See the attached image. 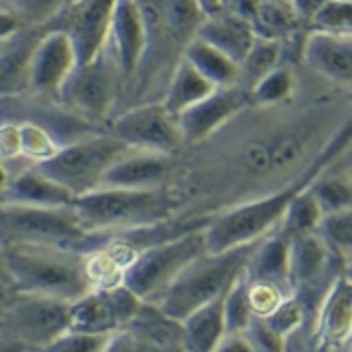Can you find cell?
I'll use <instances>...</instances> for the list:
<instances>
[{"instance_id": "6da1fadb", "label": "cell", "mask_w": 352, "mask_h": 352, "mask_svg": "<svg viewBox=\"0 0 352 352\" xmlns=\"http://www.w3.org/2000/svg\"><path fill=\"white\" fill-rule=\"evenodd\" d=\"M135 4L145 28V49L135 75L123 89L121 99H129L123 109L162 101L177 60L204 19L197 0H135Z\"/></svg>"}, {"instance_id": "7a4b0ae2", "label": "cell", "mask_w": 352, "mask_h": 352, "mask_svg": "<svg viewBox=\"0 0 352 352\" xmlns=\"http://www.w3.org/2000/svg\"><path fill=\"white\" fill-rule=\"evenodd\" d=\"M351 145V121H346L338 131L328 139L324 149L316 155L296 179L286 184L274 193L264 197H254L240 206H234L221 214H212L208 226L204 228L208 252H221L228 248L248 244L260 240L264 234L274 230L286 214L290 201L306 190L326 167H330Z\"/></svg>"}, {"instance_id": "3957f363", "label": "cell", "mask_w": 352, "mask_h": 352, "mask_svg": "<svg viewBox=\"0 0 352 352\" xmlns=\"http://www.w3.org/2000/svg\"><path fill=\"white\" fill-rule=\"evenodd\" d=\"M4 256L12 276L10 292H32L73 302L95 288L89 266L91 254L58 245L4 244Z\"/></svg>"}, {"instance_id": "277c9868", "label": "cell", "mask_w": 352, "mask_h": 352, "mask_svg": "<svg viewBox=\"0 0 352 352\" xmlns=\"http://www.w3.org/2000/svg\"><path fill=\"white\" fill-rule=\"evenodd\" d=\"M175 206L177 201L167 188H97L73 199L82 228L97 234H121L160 223L171 217Z\"/></svg>"}, {"instance_id": "5b68a950", "label": "cell", "mask_w": 352, "mask_h": 352, "mask_svg": "<svg viewBox=\"0 0 352 352\" xmlns=\"http://www.w3.org/2000/svg\"><path fill=\"white\" fill-rule=\"evenodd\" d=\"M113 236L85 230L73 206H0V240L4 244L58 245L93 254L109 245Z\"/></svg>"}, {"instance_id": "8992f818", "label": "cell", "mask_w": 352, "mask_h": 352, "mask_svg": "<svg viewBox=\"0 0 352 352\" xmlns=\"http://www.w3.org/2000/svg\"><path fill=\"white\" fill-rule=\"evenodd\" d=\"M256 245L258 240L221 252H201L184 266L155 304L169 316L184 320L195 308L228 290Z\"/></svg>"}, {"instance_id": "52a82bcc", "label": "cell", "mask_w": 352, "mask_h": 352, "mask_svg": "<svg viewBox=\"0 0 352 352\" xmlns=\"http://www.w3.org/2000/svg\"><path fill=\"white\" fill-rule=\"evenodd\" d=\"M123 93V77L113 49L105 45L87 63H77L58 87L54 101L87 125H107Z\"/></svg>"}, {"instance_id": "ba28073f", "label": "cell", "mask_w": 352, "mask_h": 352, "mask_svg": "<svg viewBox=\"0 0 352 352\" xmlns=\"http://www.w3.org/2000/svg\"><path fill=\"white\" fill-rule=\"evenodd\" d=\"M204 228H193L169 240L141 248L123 268L119 282L141 300L157 302L184 266L208 250Z\"/></svg>"}, {"instance_id": "9c48e42d", "label": "cell", "mask_w": 352, "mask_h": 352, "mask_svg": "<svg viewBox=\"0 0 352 352\" xmlns=\"http://www.w3.org/2000/svg\"><path fill=\"white\" fill-rule=\"evenodd\" d=\"M129 149L133 147L105 131L99 135L79 137L34 165L77 197L101 188L105 171Z\"/></svg>"}, {"instance_id": "30bf717a", "label": "cell", "mask_w": 352, "mask_h": 352, "mask_svg": "<svg viewBox=\"0 0 352 352\" xmlns=\"http://www.w3.org/2000/svg\"><path fill=\"white\" fill-rule=\"evenodd\" d=\"M69 300L8 292L0 304V332L16 340L25 351H47V346L69 330Z\"/></svg>"}, {"instance_id": "8fae6325", "label": "cell", "mask_w": 352, "mask_h": 352, "mask_svg": "<svg viewBox=\"0 0 352 352\" xmlns=\"http://www.w3.org/2000/svg\"><path fill=\"white\" fill-rule=\"evenodd\" d=\"M107 131L133 149H151L177 155L186 147L177 117L163 107L162 101L123 109L109 121Z\"/></svg>"}, {"instance_id": "7c38bea8", "label": "cell", "mask_w": 352, "mask_h": 352, "mask_svg": "<svg viewBox=\"0 0 352 352\" xmlns=\"http://www.w3.org/2000/svg\"><path fill=\"white\" fill-rule=\"evenodd\" d=\"M139 304L141 298L121 282L95 286L69 304V328L95 334L115 332L131 320Z\"/></svg>"}, {"instance_id": "4fadbf2b", "label": "cell", "mask_w": 352, "mask_h": 352, "mask_svg": "<svg viewBox=\"0 0 352 352\" xmlns=\"http://www.w3.org/2000/svg\"><path fill=\"white\" fill-rule=\"evenodd\" d=\"M252 105L250 91L238 82L216 87L208 97L177 115V125L186 145L208 141L223 125L234 121Z\"/></svg>"}, {"instance_id": "5bb4252c", "label": "cell", "mask_w": 352, "mask_h": 352, "mask_svg": "<svg viewBox=\"0 0 352 352\" xmlns=\"http://www.w3.org/2000/svg\"><path fill=\"white\" fill-rule=\"evenodd\" d=\"M115 0H73L45 28L65 30L75 47L77 63H87L105 45Z\"/></svg>"}, {"instance_id": "9a60e30c", "label": "cell", "mask_w": 352, "mask_h": 352, "mask_svg": "<svg viewBox=\"0 0 352 352\" xmlns=\"http://www.w3.org/2000/svg\"><path fill=\"white\" fill-rule=\"evenodd\" d=\"M75 65L77 53L69 34L58 28H45L30 60V93L54 99Z\"/></svg>"}, {"instance_id": "2e32d148", "label": "cell", "mask_w": 352, "mask_h": 352, "mask_svg": "<svg viewBox=\"0 0 352 352\" xmlns=\"http://www.w3.org/2000/svg\"><path fill=\"white\" fill-rule=\"evenodd\" d=\"M175 169V155L151 151V149H129L105 171L101 188H127V190H153L167 188Z\"/></svg>"}, {"instance_id": "e0dca14e", "label": "cell", "mask_w": 352, "mask_h": 352, "mask_svg": "<svg viewBox=\"0 0 352 352\" xmlns=\"http://www.w3.org/2000/svg\"><path fill=\"white\" fill-rule=\"evenodd\" d=\"M352 324V284L351 270L340 272L330 288L326 290L324 298L318 306L316 322L312 332L314 349L330 351L340 349L342 342L351 340Z\"/></svg>"}, {"instance_id": "ac0fdd59", "label": "cell", "mask_w": 352, "mask_h": 352, "mask_svg": "<svg viewBox=\"0 0 352 352\" xmlns=\"http://www.w3.org/2000/svg\"><path fill=\"white\" fill-rule=\"evenodd\" d=\"M300 58L326 81L351 87L352 34L306 30L300 47Z\"/></svg>"}, {"instance_id": "d6986e66", "label": "cell", "mask_w": 352, "mask_h": 352, "mask_svg": "<svg viewBox=\"0 0 352 352\" xmlns=\"http://www.w3.org/2000/svg\"><path fill=\"white\" fill-rule=\"evenodd\" d=\"M107 43L117 58L125 89L127 82L135 75L137 65L145 49V28L135 0H115L109 23Z\"/></svg>"}, {"instance_id": "ffe728a7", "label": "cell", "mask_w": 352, "mask_h": 352, "mask_svg": "<svg viewBox=\"0 0 352 352\" xmlns=\"http://www.w3.org/2000/svg\"><path fill=\"white\" fill-rule=\"evenodd\" d=\"M45 25H25L6 38L0 51V99L30 91V60Z\"/></svg>"}, {"instance_id": "44dd1931", "label": "cell", "mask_w": 352, "mask_h": 352, "mask_svg": "<svg viewBox=\"0 0 352 352\" xmlns=\"http://www.w3.org/2000/svg\"><path fill=\"white\" fill-rule=\"evenodd\" d=\"M123 328L141 342L143 352L186 351L184 322L163 312L155 302L141 300L137 312Z\"/></svg>"}, {"instance_id": "7402d4cb", "label": "cell", "mask_w": 352, "mask_h": 352, "mask_svg": "<svg viewBox=\"0 0 352 352\" xmlns=\"http://www.w3.org/2000/svg\"><path fill=\"white\" fill-rule=\"evenodd\" d=\"M73 191L45 175L34 163L19 169L4 191L0 193V206H38L58 208L73 206Z\"/></svg>"}, {"instance_id": "603a6c76", "label": "cell", "mask_w": 352, "mask_h": 352, "mask_svg": "<svg viewBox=\"0 0 352 352\" xmlns=\"http://www.w3.org/2000/svg\"><path fill=\"white\" fill-rule=\"evenodd\" d=\"M290 232L278 223L268 234H264L252 256L245 262V276L252 282H268L292 294L288 278V250H290Z\"/></svg>"}, {"instance_id": "cb8c5ba5", "label": "cell", "mask_w": 352, "mask_h": 352, "mask_svg": "<svg viewBox=\"0 0 352 352\" xmlns=\"http://www.w3.org/2000/svg\"><path fill=\"white\" fill-rule=\"evenodd\" d=\"M195 36L228 54L234 63H240L250 51L256 32L245 16L226 8H216L204 14L199 27L195 30Z\"/></svg>"}, {"instance_id": "d4e9b609", "label": "cell", "mask_w": 352, "mask_h": 352, "mask_svg": "<svg viewBox=\"0 0 352 352\" xmlns=\"http://www.w3.org/2000/svg\"><path fill=\"white\" fill-rule=\"evenodd\" d=\"M223 294L201 304L190 312L182 322L186 332V351L212 352L216 351L217 342L226 334V318H223Z\"/></svg>"}, {"instance_id": "484cf974", "label": "cell", "mask_w": 352, "mask_h": 352, "mask_svg": "<svg viewBox=\"0 0 352 352\" xmlns=\"http://www.w3.org/2000/svg\"><path fill=\"white\" fill-rule=\"evenodd\" d=\"M217 85L208 81L191 63H188L184 56L177 60L169 82L165 87V93L162 97L163 107L167 109L171 115H179L182 111L191 107L193 103L201 101L204 97H208Z\"/></svg>"}, {"instance_id": "4316f807", "label": "cell", "mask_w": 352, "mask_h": 352, "mask_svg": "<svg viewBox=\"0 0 352 352\" xmlns=\"http://www.w3.org/2000/svg\"><path fill=\"white\" fill-rule=\"evenodd\" d=\"M256 36L274 38V41H286L306 27L294 14L290 2H276V0H258L254 14L250 19Z\"/></svg>"}, {"instance_id": "83f0119b", "label": "cell", "mask_w": 352, "mask_h": 352, "mask_svg": "<svg viewBox=\"0 0 352 352\" xmlns=\"http://www.w3.org/2000/svg\"><path fill=\"white\" fill-rule=\"evenodd\" d=\"M188 63H191L208 81L217 87L232 85L238 77V63H234L228 54L217 51L210 43L201 41L199 36H193L186 51L182 54Z\"/></svg>"}, {"instance_id": "f1b7e54d", "label": "cell", "mask_w": 352, "mask_h": 352, "mask_svg": "<svg viewBox=\"0 0 352 352\" xmlns=\"http://www.w3.org/2000/svg\"><path fill=\"white\" fill-rule=\"evenodd\" d=\"M284 45L282 41L256 36L250 51L238 63V77L236 82L244 89L252 91L254 85L260 81L264 75H268L274 67H278L284 58Z\"/></svg>"}, {"instance_id": "f546056e", "label": "cell", "mask_w": 352, "mask_h": 352, "mask_svg": "<svg viewBox=\"0 0 352 352\" xmlns=\"http://www.w3.org/2000/svg\"><path fill=\"white\" fill-rule=\"evenodd\" d=\"M330 167H326L324 171L308 186V191L316 199L322 214H332V212L351 210L352 208L351 175H340V173L332 175Z\"/></svg>"}, {"instance_id": "4dcf8cb0", "label": "cell", "mask_w": 352, "mask_h": 352, "mask_svg": "<svg viewBox=\"0 0 352 352\" xmlns=\"http://www.w3.org/2000/svg\"><path fill=\"white\" fill-rule=\"evenodd\" d=\"M316 234L322 238L326 248L351 266L352 256V210H340L332 214H322Z\"/></svg>"}, {"instance_id": "1f68e13d", "label": "cell", "mask_w": 352, "mask_h": 352, "mask_svg": "<svg viewBox=\"0 0 352 352\" xmlns=\"http://www.w3.org/2000/svg\"><path fill=\"white\" fill-rule=\"evenodd\" d=\"M294 91H296L294 71L280 63L268 75H264L254 85V89L250 91V97H252V103L270 107V105H282V103L290 101Z\"/></svg>"}, {"instance_id": "d6a6232c", "label": "cell", "mask_w": 352, "mask_h": 352, "mask_svg": "<svg viewBox=\"0 0 352 352\" xmlns=\"http://www.w3.org/2000/svg\"><path fill=\"white\" fill-rule=\"evenodd\" d=\"M223 318L226 332H244L245 324L252 318V308L248 298V276L245 266L238 272L223 296Z\"/></svg>"}, {"instance_id": "836d02e7", "label": "cell", "mask_w": 352, "mask_h": 352, "mask_svg": "<svg viewBox=\"0 0 352 352\" xmlns=\"http://www.w3.org/2000/svg\"><path fill=\"white\" fill-rule=\"evenodd\" d=\"M320 217H322V212H320L316 199L312 197V193L306 188L290 201L280 223L290 232V236H296V234H304V232H314Z\"/></svg>"}, {"instance_id": "e575fe53", "label": "cell", "mask_w": 352, "mask_h": 352, "mask_svg": "<svg viewBox=\"0 0 352 352\" xmlns=\"http://www.w3.org/2000/svg\"><path fill=\"white\" fill-rule=\"evenodd\" d=\"M19 125V147H21V157L27 162L36 163L51 157L54 151L60 147L58 141L54 139L45 127L32 123V121H21Z\"/></svg>"}, {"instance_id": "d590c367", "label": "cell", "mask_w": 352, "mask_h": 352, "mask_svg": "<svg viewBox=\"0 0 352 352\" xmlns=\"http://www.w3.org/2000/svg\"><path fill=\"white\" fill-rule=\"evenodd\" d=\"M306 30L352 34V0H326L310 19Z\"/></svg>"}, {"instance_id": "8d00e7d4", "label": "cell", "mask_w": 352, "mask_h": 352, "mask_svg": "<svg viewBox=\"0 0 352 352\" xmlns=\"http://www.w3.org/2000/svg\"><path fill=\"white\" fill-rule=\"evenodd\" d=\"M113 332H81V330H67L56 340H53L47 351L53 352H103L107 351L109 338Z\"/></svg>"}, {"instance_id": "74e56055", "label": "cell", "mask_w": 352, "mask_h": 352, "mask_svg": "<svg viewBox=\"0 0 352 352\" xmlns=\"http://www.w3.org/2000/svg\"><path fill=\"white\" fill-rule=\"evenodd\" d=\"M252 352H282L286 342L262 316H252L244 328Z\"/></svg>"}, {"instance_id": "f35d334b", "label": "cell", "mask_w": 352, "mask_h": 352, "mask_svg": "<svg viewBox=\"0 0 352 352\" xmlns=\"http://www.w3.org/2000/svg\"><path fill=\"white\" fill-rule=\"evenodd\" d=\"M286 296H290V294H286L284 290H280L274 284L248 280V298H250L252 316H268Z\"/></svg>"}, {"instance_id": "ab89813d", "label": "cell", "mask_w": 352, "mask_h": 352, "mask_svg": "<svg viewBox=\"0 0 352 352\" xmlns=\"http://www.w3.org/2000/svg\"><path fill=\"white\" fill-rule=\"evenodd\" d=\"M217 352H252V346L248 342L244 332H226L221 340L217 342Z\"/></svg>"}, {"instance_id": "60d3db41", "label": "cell", "mask_w": 352, "mask_h": 352, "mask_svg": "<svg viewBox=\"0 0 352 352\" xmlns=\"http://www.w3.org/2000/svg\"><path fill=\"white\" fill-rule=\"evenodd\" d=\"M326 0H290V6L294 10V14L298 16V21L308 28L310 19L316 14V10L324 4Z\"/></svg>"}, {"instance_id": "b9f144b4", "label": "cell", "mask_w": 352, "mask_h": 352, "mask_svg": "<svg viewBox=\"0 0 352 352\" xmlns=\"http://www.w3.org/2000/svg\"><path fill=\"white\" fill-rule=\"evenodd\" d=\"M25 25L21 23V19L16 14H12L10 10L0 8V41L12 36L19 28H23Z\"/></svg>"}, {"instance_id": "7bdbcfd3", "label": "cell", "mask_w": 352, "mask_h": 352, "mask_svg": "<svg viewBox=\"0 0 352 352\" xmlns=\"http://www.w3.org/2000/svg\"><path fill=\"white\" fill-rule=\"evenodd\" d=\"M256 4H258V0H219V8H226V10H232L236 14H242L248 21L252 19Z\"/></svg>"}, {"instance_id": "ee69618b", "label": "cell", "mask_w": 352, "mask_h": 352, "mask_svg": "<svg viewBox=\"0 0 352 352\" xmlns=\"http://www.w3.org/2000/svg\"><path fill=\"white\" fill-rule=\"evenodd\" d=\"M12 290V276L6 264V256H4V244L0 240V294L6 296Z\"/></svg>"}, {"instance_id": "f6af8a7d", "label": "cell", "mask_w": 352, "mask_h": 352, "mask_svg": "<svg viewBox=\"0 0 352 352\" xmlns=\"http://www.w3.org/2000/svg\"><path fill=\"white\" fill-rule=\"evenodd\" d=\"M197 4H199V8L204 10V14H208V12L219 8V0H197Z\"/></svg>"}, {"instance_id": "bcb514c9", "label": "cell", "mask_w": 352, "mask_h": 352, "mask_svg": "<svg viewBox=\"0 0 352 352\" xmlns=\"http://www.w3.org/2000/svg\"><path fill=\"white\" fill-rule=\"evenodd\" d=\"M8 182H10V171L6 169V165L0 162V193L4 191V188L8 186Z\"/></svg>"}, {"instance_id": "7dc6e473", "label": "cell", "mask_w": 352, "mask_h": 352, "mask_svg": "<svg viewBox=\"0 0 352 352\" xmlns=\"http://www.w3.org/2000/svg\"><path fill=\"white\" fill-rule=\"evenodd\" d=\"M4 43H6V38H4V41H0V51L4 49Z\"/></svg>"}, {"instance_id": "c3c4849f", "label": "cell", "mask_w": 352, "mask_h": 352, "mask_svg": "<svg viewBox=\"0 0 352 352\" xmlns=\"http://www.w3.org/2000/svg\"><path fill=\"white\" fill-rule=\"evenodd\" d=\"M276 2H290V0H276Z\"/></svg>"}, {"instance_id": "681fc988", "label": "cell", "mask_w": 352, "mask_h": 352, "mask_svg": "<svg viewBox=\"0 0 352 352\" xmlns=\"http://www.w3.org/2000/svg\"><path fill=\"white\" fill-rule=\"evenodd\" d=\"M0 298H4V296H2V294H0Z\"/></svg>"}, {"instance_id": "f907efd6", "label": "cell", "mask_w": 352, "mask_h": 352, "mask_svg": "<svg viewBox=\"0 0 352 352\" xmlns=\"http://www.w3.org/2000/svg\"><path fill=\"white\" fill-rule=\"evenodd\" d=\"M0 304H2V298H0Z\"/></svg>"}]
</instances>
